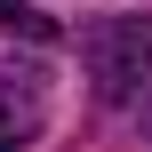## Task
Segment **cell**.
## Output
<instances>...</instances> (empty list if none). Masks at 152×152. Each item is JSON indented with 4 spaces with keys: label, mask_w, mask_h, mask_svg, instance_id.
<instances>
[{
    "label": "cell",
    "mask_w": 152,
    "mask_h": 152,
    "mask_svg": "<svg viewBox=\"0 0 152 152\" xmlns=\"http://www.w3.org/2000/svg\"><path fill=\"white\" fill-rule=\"evenodd\" d=\"M80 56H88V72H96V96L128 112V96L152 80V16H112V24H96V32L80 40Z\"/></svg>",
    "instance_id": "obj_1"
},
{
    "label": "cell",
    "mask_w": 152,
    "mask_h": 152,
    "mask_svg": "<svg viewBox=\"0 0 152 152\" xmlns=\"http://www.w3.org/2000/svg\"><path fill=\"white\" fill-rule=\"evenodd\" d=\"M40 120H48L40 80H8V72H0V152H24L40 136Z\"/></svg>",
    "instance_id": "obj_2"
},
{
    "label": "cell",
    "mask_w": 152,
    "mask_h": 152,
    "mask_svg": "<svg viewBox=\"0 0 152 152\" xmlns=\"http://www.w3.org/2000/svg\"><path fill=\"white\" fill-rule=\"evenodd\" d=\"M0 32H24V40H56V16L24 8V0H0Z\"/></svg>",
    "instance_id": "obj_3"
},
{
    "label": "cell",
    "mask_w": 152,
    "mask_h": 152,
    "mask_svg": "<svg viewBox=\"0 0 152 152\" xmlns=\"http://www.w3.org/2000/svg\"><path fill=\"white\" fill-rule=\"evenodd\" d=\"M128 120L144 128V144H152V80H144V88H136V96H128Z\"/></svg>",
    "instance_id": "obj_4"
}]
</instances>
